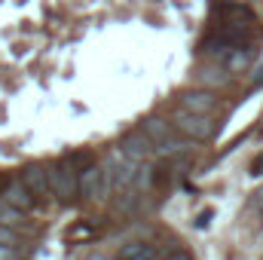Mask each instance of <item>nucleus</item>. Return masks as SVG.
<instances>
[{
  "label": "nucleus",
  "instance_id": "1",
  "mask_svg": "<svg viewBox=\"0 0 263 260\" xmlns=\"http://www.w3.org/2000/svg\"><path fill=\"white\" fill-rule=\"evenodd\" d=\"M77 165L86 169L89 156L86 153H73V156L62 159L59 165H49V187H52V196L59 202H70L73 196H80V190H77V178H80Z\"/></svg>",
  "mask_w": 263,
  "mask_h": 260
},
{
  "label": "nucleus",
  "instance_id": "2",
  "mask_svg": "<svg viewBox=\"0 0 263 260\" xmlns=\"http://www.w3.org/2000/svg\"><path fill=\"white\" fill-rule=\"evenodd\" d=\"M175 132H181L184 138H190L193 144L196 141H211L217 135V123L211 117H202V114H190V110H178L175 120H172Z\"/></svg>",
  "mask_w": 263,
  "mask_h": 260
},
{
  "label": "nucleus",
  "instance_id": "3",
  "mask_svg": "<svg viewBox=\"0 0 263 260\" xmlns=\"http://www.w3.org/2000/svg\"><path fill=\"white\" fill-rule=\"evenodd\" d=\"M181 110H190V114H202V117H211L217 107H220V98L211 92V89H187L181 92Z\"/></svg>",
  "mask_w": 263,
  "mask_h": 260
},
{
  "label": "nucleus",
  "instance_id": "4",
  "mask_svg": "<svg viewBox=\"0 0 263 260\" xmlns=\"http://www.w3.org/2000/svg\"><path fill=\"white\" fill-rule=\"evenodd\" d=\"M217 18L223 25H242V28H254L257 25V15L251 6L239 3V0H230V3H220L217 6Z\"/></svg>",
  "mask_w": 263,
  "mask_h": 260
},
{
  "label": "nucleus",
  "instance_id": "5",
  "mask_svg": "<svg viewBox=\"0 0 263 260\" xmlns=\"http://www.w3.org/2000/svg\"><path fill=\"white\" fill-rule=\"evenodd\" d=\"M120 150L129 156V159H135V162H144L147 156H153L156 153V147H153V141L144 135V132H129L123 141H120Z\"/></svg>",
  "mask_w": 263,
  "mask_h": 260
},
{
  "label": "nucleus",
  "instance_id": "6",
  "mask_svg": "<svg viewBox=\"0 0 263 260\" xmlns=\"http://www.w3.org/2000/svg\"><path fill=\"white\" fill-rule=\"evenodd\" d=\"M22 184L37 196V199L52 196V187H49V169H46V165H28V169L22 172Z\"/></svg>",
  "mask_w": 263,
  "mask_h": 260
},
{
  "label": "nucleus",
  "instance_id": "7",
  "mask_svg": "<svg viewBox=\"0 0 263 260\" xmlns=\"http://www.w3.org/2000/svg\"><path fill=\"white\" fill-rule=\"evenodd\" d=\"M77 190H80V199H98L101 196V162H89L86 169H80Z\"/></svg>",
  "mask_w": 263,
  "mask_h": 260
},
{
  "label": "nucleus",
  "instance_id": "8",
  "mask_svg": "<svg viewBox=\"0 0 263 260\" xmlns=\"http://www.w3.org/2000/svg\"><path fill=\"white\" fill-rule=\"evenodd\" d=\"M3 199H6V205H12V208L22 211V214H28V211L37 205V196L31 193L22 181H9V184L3 187Z\"/></svg>",
  "mask_w": 263,
  "mask_h": 260
},
{
  "label": "nucleus",
  "instance_id": "9",
  "mask_svg": "<svg viewBox=\"0 0 263 260\" xmlns=\"http://www.w3.org/2000/svg\"><path fill=\"white\" fill-rule=\"evenodd\" d=\"M141 132L153 141V147L156 144H162L165 138H172V132H175V126L172 123H165V120H159V117H147L144 123H141Z\"/></svg>",
  "mask_w": 263,
  "mask_h": 260
},
{
  "label": "nucleus",
  "instance_id": "10",
  "mask_svg": "<svg viewBox=\"0 0 263 260\" xmlns=\"http://www.w3.org/2000/svg\"><path fill=\"white\" fill-rule=\"evenodd\" d=\"M120 260H159V251L150 242H129L120 251Z\"/></svg>",
  "mask_w": 263,
  "mask_h": 260
},
{
  "label": "nucleus",
  "instance_id": "11",
  "mask_svg": "<svg viewBox=\"0 0 263 260\" xmlns=\"http://www.w3.org/2000/svg\"><path fill=\"white\" fill-rule=\"evenodd\" d=\"M22 220H25V214H22V211H15L12 205H6V199L0 196V224L15 230V227H22Z\"/></svg>",
  "mask_w": 263,
  "mask_h": 260
},
{
  "label": "nucleus",
  "instance_id": "12",
  "mask_svg": "<svg viewBox=\"0 0 263 260\" xmlns=\"http://www.w3.org/2000/svg\"><path fill=\"white\" fill-rule=\"evenodd\" d=\"M248 62H251V49H248V46H242V49H236V52L223 62V67H227L230 73H236V70H245Z\"/></svg>",
  "mask_w": 263,
  "mask_h": 260
},
{
  "label": "nucleus",
  "instance_id": "13",
  "mask_svg": "<svg viewBox=\"0 0 263 260\" xmlns=\"http://www.w3.org/2000/svg\"><path fill=\"white\" fill-rule=\"evenodd\" d=\"M138 202H141L138 190H135V187H129V190H123V193L117 196V211L129 214V211H135V205H138Z\"/></svg>",
  "mask_w": 263,
  "mask_h": 260
},
{
  "label": "nucleus",
  "instance_id": "14",
  "mask_svg": "<svg viewBox=\"0 0 263 260\" xmlns=\"http://www.w3.org/2000/svg\"><path fill=\"white\" fill-rule=\"evenodd\" d=\"M199 77H202V83H214V86L230 83V70H227V67H208V70H202Z\"/></svg>",
  "mask_w": 263,
  "mask_h": 260
},
{
  "label": "nucleus",
  "instance_id": "15",
  "mask_svg": "<svg viewBox=\"0 0 263 260\" xmlns=\"http://www.w3.org/2000/svg\"><path fill=\"white\" fill-rule=\"evenodd\" d=\"M18 248H6V245H0V260H18Z\"/></svg>",
  "mask_w": 263,
  "mask_h": 260
},
{
  "label": "nucleus",
  "instance_id": "16",
  "mask_svg": "<svg viewBox=\"0 0 263 260\" xmlns=\"http://www.w3.org/2000/svg\"><path fill=\"white\" fill-rule=\"evenodd\" d=\"M251 175H263V153L254 159V162H251Z\"/></svg>",
  "mask_w": 263,
  "mask_h": 260
},
{
  "label": "nucleus",
  "instance_id": "17",
  "mask_svg": "<svg viewBox=\"0 0 263 260\" xmlns=\"http://www.w3.org/2000/svg\"><path fill=\"white\" fill-rule=\"evenodd\" d=\"M254 208H257V211H263V187L254 193Z\"/></svg>",
  "mask_w": 263,
  "mask_h": 260
},
{
  "label": "nucleus",
  "instance_id": "18",
  "mask_svg": "<svg viewBox=\"0 0 263 260\" xmlns=\"http://www.w3.org/2000/svg\"><path fill=\"white\" fill-rule=\"evenodd\" d=\"M208 220H211V211H202V214H199V220H196V227H205Z\"/></svg>",
  "mask_w": 263,
  "mask_h": 260
},
{
  "label": "nucleus",
  "instance_id": "19",
  "mask_svg": "<svg viewBox=\"0 0 263 260\" xmlns=\"http://www.w3.org/2000/svg\"><path fill=\"white\" fill-rule=\"evenodd\" d=\"M251 86H263V67H257V77L251 80Z\"/></svg>",
  "mask_w": 263,
  "mask_h": 260
},
{
  "label": "nucleus",
  "instance_id": "20",
  "mask_svg": "<svg viewBox=\"0 0 263 260\" xmlns=\"http://www.w3.org/2000/svg\"><path fill=\"white\" fill-rule=\"evenodd\" d=\"M168 260H190V254H187V251H175Z\"/></svg>",
  "mask_w": 263,
  "mask_h": 260
},
{
  "label": "nucleus",
  "instance_id": "21",
  "mask_svg": "<svg viewBox=\"0 0 263 260\" xmlns=\"http://www.w3.org/2000/svg\"><path fill=\"white\" fill-rule=\"evenodd\" d=\"M89 260H107V257H101V254H95V257H89Z\"/></svg>",
  "mask_w": 263,
  "mask_h": 260
},
{
  "label": "nucleus",
  "instance_id": "22",
  "mask_svg": "<svg viewBox=\"0 0 263 260\" xmlns=\"http://www.w3.org/2000/svg\"><path fill=\"white\" fill-rule=\"evenodd\" d=\"M114 260H120V257H114Z\"/></svg>",
  "mask_w": 263,
  "mask_h": 260
}]
</instances>
